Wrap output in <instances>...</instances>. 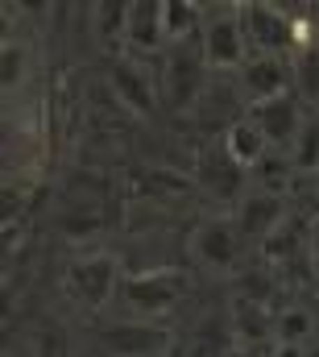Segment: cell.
<instances>
[{
    "label": "cell",
    "mask_w": 319,
    "mask_h": 357,
    "mask_svg": "<svg viewBox=\"0 0 319 357\" xmlns=\"http://www.w3.org/2000/svg\"><path fill=\"white\" fill-rule=\"evenodd\" d=\"M208 84H212V67H208L199 42H187V46H170L166 50L158 88L174 112H195V104L203 100Z\"/></svg>",
    "instance_id": "cell-1"
},
{
    "label": "cell",
    "mask_w": 319,
    "mask_h": 357,
    "mask_svg": "<svg viewBox=\"0 0 319 357\" xmlns=\"http://www.w3.org/2000/svg\"><path fill=\"white\" fill-rule=\"evenodd\" d=\"M182 291H187L182 270H141V274H125L116 299L129 307L133 320H158L162 324V316H170L178 307Z\"/></svg>",
    "instance_id": "cell-2"
},
{
    "label": "cell",
    "mask_w": 319,
    "mask_h": 357,
    "mask_svg": "<svg viewBox=\"0 0 319 357\" xmlns=\"http://www.w3.org/2000/svg\"><path fill=\"white\" fill-rule=\"evenodd\" d=\"M240 254H244V237H240L233 212H212L195 225L191 233V258L212 274H237Z\"/></svg>",
    "instance_id": "cell-3"
},
{
    "label": "cell",
    "mask_w": 319,
    "mask_h": 357,
    "mask_svg": "<svg viewBox=\"0 0 319 357\" xmlns=\"http://www.w3.org/2000/svg\"><path fill=\"white\" fill-rule=\"evenodd\" d=\"M199 46H203V59H208L212 75H237L240 67L249 63V54H253V46H249V38H244L240 8L208 13L203 33H199Z\"/></svg>",
    "instance_id": "cell-4"
},
{
    "label": "cell",
    "mask_w": 319,
    "mask_h": 357,
    "mask_svg": "<svg viewBox=\"0 0 319 357\" xmlns=\"http://www.w3.org/2000/svg\"><path fill=\"white\" fill-rule=\"evenodd\" d=\"M120 282H125V274L112 254H87L67 270V295L87 312H100L108 299H116Z\"/></svg>",
    "instance_id": "cell-5"
},
{
    "label": "cell",
    "mask_w": 319,
    "mask_h": 357,
    "mask_svg": "<svg viewBox=\"0 0 319 357\" xmlns=\"http://www.w3.org/2000/svg\"><path fill=\"white\" fill-rule=\"evenodd\" d=\"M240 21H244V38L253 46V54L295 59V13H286L278 4H244Z\"/></svg>",
    "instance_id": "cell-6"
},
{
    "label": "cell",
    "mask_w": 319,
    "mask_h": 357,
    "mask_svg": "<svg viewBox=\"0 0 319 357\" xmlns=\"http://www.w3.org/2000/svg\"><path fill=\"white\" fill-rule=\"evenodd\" d=\"M237 84L244 104H265V100H278L286 91H295V59H282V54H249V63L237 71Z\"/></svg>",
    "instance_id": "cell-7"
},
{
    "label": "cell",
    "mask_w": 319,
    "mask_h": 357,
    "mask_svg": "<svg viewBox=\"0 0 319 357\" xmlns=\"http://www.w3.org/2000/svg\"><path fill=\"white\" fill-rule=\"evenodd\" d=\"M286 216H290L286 195H278V191H257V187L233 208V220H237L240 237H244V245H253V250H257Z\"/></svg>",
    "instance_id": "cell-8"
},
{
    "label": "cell",
    "mask_w": 319,
    "mask_h": 357,
    "mask_svg": "<svg viewBox=\"0 0 319 357\" xmlns=\"http://www.w3.org/2000/svg\"><path fill=\"white\" fill-rule=\"evenodd\" d=\"M104 349L112 357H162L170 349V328L158 320H116L104 328Z\"/></svg>",
    "instance_id": "cell-9"
},
{
    "label": "cell",
    "mask_w": 319,
    "mask_h": 357,
    "mask_svg": "<svg viewBox=\"0 0 319 357\" xmlns=\"http://www.w3.org/2000/svg\"><path fill=\"white\" fill-rule=\"evenodd\" d=\"M199 187H203V195H212V199L224 204L228 212L253 191L249 171H240L237 162L224 154V146H216V150H208V154L199 158Z\"/></svg>",
    "instance_id": "cell-10"
},
{
    "label": "cell",
    "mask_w": 319,
    "mask_h": 357,
    "mask_svg": "<svg viewBox=\"0 0 319 357\" xmlns=\"http://www.w3.org/2000/svg\"><path fill=\"white\" fill-rule=\"evenodd\" d=\"M249 116L261 125V133L270 137V146H274V150H290V146H295V137L303 133V125H307V116H311V112H303V100H299L295 91H286V96H278V100L253 104V108H249Z\"/></svg>",
    "instance_id": "cell-11"
},
{
    "label": "cell",
    "mask_w": 319,
    "mask_h": 357,
    "mask_svg": "<svg viewBox=\"0 0 319 357\" xmlns=\"http://www.w3.org/2000/svg\"><path fill=\"white\" fill-rule=\"evenodd\" d=\"M125 46L133 59H150L170 50L166 42V13H162L158 0H141V4H129V21H125Z\"/></svg>",
    "instance_id": "cell-12"
},
{
    "label": "cell",
    "mask_w": 319,
    "mask_h": 357,
    "mask_svg": "<svg viewBox=\"0 0 319 357\" xmlns=\"http://www.w3.org/2000/svg\"><path fill=\"white\" fill-rule=\"evenodd\" d=\"M240 104H244V96H240V84L237 75L228 79V75H212V84H208V91H203V100L195 104V116L208 125V129H228V125H237L240 116ZM249 108V104H244Z\"/></svg>",
    "instance_id": "cell-13"
},
{
    "label": "cell",
    "mask_w": 319,
    "mask_h": 357,
    "mask_svg": "<svg viewBox=\"0 0 319 357\" xmlns=\"http://www.w3.org/2000/svg\"><path fill=\"white\" fill-rule=\"evenodd\" d=\"M112 91L120 96V104H129L133 112L150 116L158 104V75L146 71L137 59H116L112 63Z\"/></svg>",
    "instance_id": "cell-14"
},
{
    "label": "cell",
    "mask_w": 319,
    "mask_h": 357,
    "mask_svg": "<svg viewBox=\"0 0 319 357\" xmlns=\"http://www.w3.org/2000/svg\"><path fill=\"white\" fill-rule=\"evenodd\" d=\"M220 146H224V154L237 162L240 171H253L274 146H270V137L261 133V125L249 116V108H244V116H240L237 125H228L224 133H220Z\"/></svg>",
    "instance_id": "cell-15"
},
{
    "label": "cell",
    "mask_w": 319,
    "mask_h": 357,
    "mask_svg": "<svg viewBox=\"0 0 319 357\" xmlns=\"http://www.w3.org/2000/svg\"><path fill=\"white\" fill-rule=\"evenodd\" d=\"M319 333V312L307 307V303H282L274 312V341L278 345H307L316 341Z\"/></svg>",
    "instance_id": "cell-16"
},
{
    "label": "cell",
    "mask_w": 319,
    "mask_h": 357,
    "mask_svg": "<svg viewBox=\"0 0 319 357\" xmlns=\"http://www.w3.org/2000/svg\"><path fill=\"white\" fill-rule=\"evenodd\" d=\"M295 162H290V150H270L253 171H249V183L257 187V191H278V195H286L290 187H295Z\"/></svg>",
    "instance_id": "cell-17"
},
{
    "label": "cell",
    "mask_w": 319,
    "mask_h": 357,
    "mask_svg": "<svg viewBox=\"0 0 319 357\" xmlns=\"http://www.w3.org/2000/svg\"><path fill=\"white\" fill-rule=\"evenodd\" d=\"M162 13H166V42L170 46H187V42H199V33H203V13H199V4H191V0H170V4H162Z\"/></svg>",
    "instance_id": "cell-18"
},
{
    "label": "cell",
    "mask_w": 319,
    "mask_h": 357,
    "mask_svg": "<svg viewBox=\"0 0 319 357\" xmlns=\"http://www.w3.org/2000/svg\"><path fill=\"white\" fill-rule=\"evenodd\" d=\"M290 162H295V171H299L303 178H319V112L307 116L303 133L295 137V146H290Z\"/></svg>",
    "instance_id": "cell-19"
},
{
    "label": "cell",
    "mask_w": 319,
    "mask_h": 357,
    "mask_svg": "<svg viewBox=\"0 0 319 357\" xmlns=\"http://www.w3.org/2000/svg\"><path fill=\"white\" fill-rule=\"evenodd\" d=\"M295 96L319 108V42L295 54Z\"/></svg>",
    "instance_id": "cell-20"
},
{
    "label": "cell",
    "mask_w": 319,
    "mask_h": 357,
    "mask_svg": "<svg viewBox=\"0 0 319 357\" xmlns=\"http://www.w3.org/2000/svg\"><path fill=\"white\" fill-rule=\"evenodd\" d=\"M91 21H95V38L104 42H125V21H129V4H95V13H91Z\"/></svg>",
    "instance_id": "cell-21"
},
{
    "label": "cell",
    "mask_w": 319,
    "mask_h": 357,
    "mask_svg": "<svg viewBox=\"0 0 319 357\" xmlns=\"http://www.w3.org/2000/svg\"><path fill=\"white\" fill-rule=\"evenodd\" d=\"M307 278L319 295V225H311V241H307Z\"/></svg>",
    "instance_id": "cell-22"
},
{
    "label": "cell",
    "mask_w": 319,
    "mask_h": 357,
    "mask_svg": "<svg viewBox=\"0 0 319 357\" xmlns=\"http://www.w3.org/2000/svg\"><path fill=\"white\" fill-rule=\"evenodd\" d=\"M17 79H21V50L8 46V50H4V84L17 88Z\"/></svg>",
    "instance_id": "cell-23"
},
{
    "label": "cell",
    "mask_w": 319,
    "mask_h": 357,
    "mask_svg": "<svg viewBox=\"0 0 319 357\" xmlns=\"http://www.w3.org/2000/svg\"><path fill=\"white\" fill-rule=\"evenodd\" d=\"M270 357H311V349H307V345H278V341H274Z\"/></svg>",
    "instance_id": "cell-24"
},
{
    "label": "cell",
    "mask_w": 319,
    "mask_h": 357,
    "mask_svg": "<svg viewBox=\"0 0 319 357\" xmlns=\"http://www.w3.org/2000/svg\"><path fill=\"white\" fill-rule=\"evenodd\" d=\"M307 208H311V225H319V178H316V195H311Z\"/></svg>",
    "instance_id": "cell-25"
},
{
    "label": "cell",
    "mask_w": 319,
    "mask_h": 357,
    "mask_svg": "<svg viewBox=\"0 0 319 357\" xmlns=\"http://www.w3.org/2000/svg\"><path fill=\"white\" fill-rule=\"evenodd\" d=\"M237 357H244V354H237Z\"/></svg>",
    "instance_id": "cell-26"
},
{
    "label": "cell",
    "mask_w": 319,
    "mask_h": 357,
    "mask_svg": "<svg viewBox=\"0 0 319 357\" xmlns=\"http://www.w3.org/2000/svg\"><path fill=\"white\" fill-rule=\"evenodd\" d=\"M316 312H319V307H316Z\"/></svg>",
    "instance_id": "cell-27"
}]
</instances>
